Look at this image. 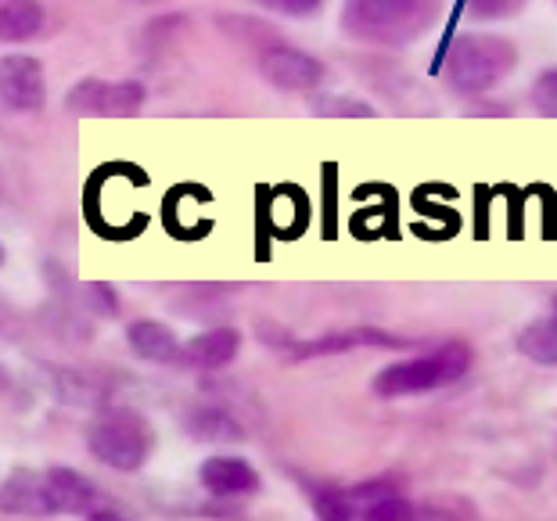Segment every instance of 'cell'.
<instances>
[{
  "instance_id": "cell-4",
  "label": "cell",
  "mask_w": 557,
  "mask_h": 521,
  "mask_svg": "<svg viewBox=\"0 0 557 521\" xmlns=\"http://www.w3.org/2000/svg\"><path fill=\"white\" fill-rule=\"evenodd\" d=\"M151 449H156V435L134 410H109L87 429V454L120 475H134L145 468Z\"/></svg>"
},
{
  "instance_id": "cell-5",
  "label": "cell",
  "mask_w": 557,
  "mask_h": 521,
  "mask_svg": "<svg viewBox=\"0 0 557 521\" xmlns=\"http://www.w3.org/2000/svg\"><path fill=\"white\" fill-rule=\"evenodd\" d=\"M47 493H51L54 514H79L90 521H123L126 511L115 500H109L98 485H94L76 468H47Z\"/></svg>"
},
{
  "instance_id": "cell-22",
  "label": "cell",
  "mask_w": 557,
  "mask_h": 521,
  "mask_svg": "<svg viewBox=\"0 0 557 521\" xmlns=\"http://www.w3.org/2000/svg\"><path fill=\"white\" fill-rule=\"evenodd\" d=\"M521 4V0H468V15L475 18H504Z\"/></svg>"
},
{
  "instance_id": "cell-8",
  "label": "cell",
  "mask_w": 557,
  "mask_h": 521,
  "mask_svg": "<svg viewBox=\"0 0 557 521\" xmlns=\"http://www.w3.org/2000/svg\"><path fill=\"white\" fill-rule=\"evenodd\" d=\"M259 73L274 90L284 94H310L320 90V83L327 79V65L320 58L299 51V47L274 44L259 54Z\"/></svg>"
},
{
  "instance_id": "cell-24",
  "label": "cell",
  "mask_w": 557,
  "mask_h": 521,
  "mask_svg": "<svg viewBox=\"0 0 557 521\" xmlns=\"http://www.w3.org/2000/svg\"><path fill=\"white\" fill-rule=\"evenodd\" d=\"M11 388H15V382H11V374H8V367L0 363V399L11 396Z\"/></svg>"
},
{
  "instance_id": "cell-13",
  "label": "cell",
  "mask_w": 557,
  "mask_h": 521,
  "mask_svg": "<svg viewBox=\"0 0 557 521\" xmlns=\"http://www.w3.org/2000/svg\"><path fill=\"white\" fill-rule=\"evenodd\" d=\"M357 346H388V349H399L403 342L385 335V331H371V327H360V331H338V335H324V338H313V342H302L295 346L292 357L295 360H310V357H335V352H349Z\"/></svg>"
},
{
  "instance_id": "cell-18",
  "label": "cell",
  "mask_w": 557,
  "mask_h": 521,
  "mask_svg": "<svg viewBox=\"0 0 557 521\" xmlns=\"http://www.w3.org/2000/svg\"><path fill=\"white\" fill-rule=\"evenodd\" d=\"M363 518L371 521H399V518H413V507L403 500L399 493H388V496H377V500L363 504Z\"/></svg>"
},
{
  "instance_id": "cell-9",
  "label": "cell",
  "mask_w": 557,
  "mask_h": 521,
  "mask_svg": "<svg viewBox=\"0 0 557 521\" xmlns=\"http://www.w3.org/2000/svg\"><path fill=\"white\" fill-rule=\"evenodd\" d=\"M198 482H201V489L209 496H216V500H242V496L259 493V485H263L259 471L248 464L245 457H231V454L201 460Z\"/></svg>"
},
{
  "instance_id": "cell-6",
  "label": "cell",
  "mask_w": 557,
  "mask_h": 521,
  "mask_svg": "<svg viewBox=\"0 0 557 521\" xmlns=\"http://www.w3.org/2000/svg\"><path fill=\"white\" fill-rule=\"evenodd\" d=\"M145 98L137 79H79L65 94V109L76 115H134Z\"/></svg>"
},
{
  "instance_id": "cell-3",
  "label": "cell",
  "mask_w": 557,
  "mask_h": 521,
  "mask_svg": "<svg viewBox=\"0 0 557 521\" xmlns=\"http://www.w3.org/2000/svg\"><path fill=\"white\" fill-rule=\"evenodd\" d=\"M468 371H471V349L465 342H443V346L432 352L382 367V371L374 374L371 388L377 399L424 396V393H438V388L460 382Z\"/></svg>"
},
{
  "instance_id": "cell-25",
  "label": "cell",
  "mask_w": 557,
  "mask_h": 521,
  "mask_svg": "<svg viewBox=\"0 0 557 521\" xmlns=\"http://www.w3.org/2000/svg\"><path fill=\"white\" fill-rule=\"evenodd\" d=\"M129 4H145L148 8V4H162V0H129Z\"/></svg>"
},
{
  "instance_id": "cell-26",
  "label": "cell",
  "mask_w": 557,
  "mask_h": 521,
  "mask_svg": "<svg viewBox=\"0 0 557 521\" xmlns=\"http://www.w3.org/2000/svg\"><path fill=\"white\" fill-rule=\"evenodd\" d=\"M0 266H4V245H0Z\"/></svg>"
},
{
  "instance_id": "cell-28",
  "label": "cell",
  "mask_w": 557,
  "mask_h": 521,
  "mask_svg": "<svg viewBox=\"0 0 557 521\" xmlns=\"http://www.w3.org/2000/svg\"><path fill=\"white\" fill-rule=\"evenodd\" d=\"M554 313H557V299H554Z\"/></svg>"
},
{
  "instance_id": "cell-19",
  "label": "cell",
  "mask_w": 557,
  "mask_h": 521,
  "mask_svg": "<svg viewBox=\"0 0 557 521\" xmlns=\"http://www.w3.org/2000/svg\"><path fill=\"white\" fill-rule=\"evenodd\" d=\"M529 98H532V109H536L540 115H554L557 120V65L536 76Z\"/></svg>"
},
{
  "instance_id": "cell-20",
  "label": "cell",
  "mask_w": 557,
  "mask_h": 521,
  "mask_svg": "<svg viewBox=\"0 0 557 521\" xmlns=\"http://www.w3.org/2000/svg\"><path fill=\"white\" fill-rule=\"evenodd\" d=\"M313 112L320 115H360V120H367V115H374V109L360 98H342V94H327V98H317L313 101Z\"/></svg>"
},
{
  "instance_id": "cell-29",
  "label": "cell",
  "mask_w": 557,
  "mask_h": 521,
  "mask_svg": "<svg viewBox=\"0 0 557 521\" xmlns=\"http://www.w3.org/2000/svg\"><path fill=\"white\" fill-rule=\"evenodd\" d=\"M554 4H557V0H554Z\"/></svg>"
},
{
  "instance_id": "cell-10",
  "label": "cell",
  "mask_w": 557,
  "mask_h": 521,
  "mask_svg": "<svg viewBox=\"0 0 557 521\" xmlns=\"http://www.w3.org/2000/svg\"><path fill=\"white\" fill-rule=\"evenodd\" d=\"M0 514L15 518H51V493H47V475L33 468H15L0 482Z\"/></svg>"
},
{
  "instance_id": "cell-17",
  "label": "cell",
  "mask_w": 557,
  "mask_h": 521,
  "mask_svg": "<svg viewBox=\"0 0 557 521\" xmlns=\"http://www.w3.org/2000/svg\"><path fill=\"white\" fill-rule=\"evenodd\" d=\"M310 504H313V514L324 518V521L357 518V500L349 496V489H335V485H313Z\"/></svg>"
},
{
  "instance_id": "cell-16",
  "label": "cell",
  "mask_w": 557,
  "mask_h": 521,
  "mask_svg": "<svg viewBox=\"0 0 557 521\" xmlns=\"http://www.w3.org/2000/svg\"><path fill=\"white\" fill-rule=\"evenodd\" d=\"M515 349L532 363L557 367V313L540 317V321L521 327L515 338Z\"/></svg>"
},
{
  "instance_id": "cell-12",
  "label": "cell",
  "mask_w": 557,
  "mask_h": 521,
  "mask_svg": "<svg viewBox=\"0 0 557 521\" xmlns=\"http://www.w3.org/2000/svg\"><path fill=\"white\" fill-rule=\"evenodd\" d=\"M126 346L140 363H181V338L162 321H134L126 327Z\"/></svg>"
},
{
  "instance_id": "cell-1",
  "label": "cell",
  "mask_w": 557,
  "mask_h": 521,
  "mask_svg": "<svg viewBox=\"0 0 557 521\" xmlns=\"http://www.w3.org/2000/svg\"><path fill=\"white\" fill-rule=\"evenodd\" d=\"M438 15L443 0H342V33L377 47H407L424 37Z\"/></svg>"
},
{
  "instance_id": "cell-2",
  "label": "cell",
  "mask_w": 557,
  "mask_h": 521,
  "mask_svg": "<svg viewBox=\"0 0 557 521\" xmlns=\"http://www.w3.org/2000/svg\"><path fill=\"white\" fill-rule=\"evenodd\" d=\"M518 69V47L500 33H460L443 62L449 90L479 98L496 90Z\"/></svg>"
},
{
  "instance_id": "cell-15",
  "label": "cell",
  "mask_w": 557,
  "mask_h": 521,
  "mask_svg": "<svg viewBox=\"0 0 557 521\" xmlns=\"http://www.w3.org/2000/svg\"><path fill=\"white\" fill-rule=\"evenodd\" d=\"M187 432H191L198 443H242L245 439L242 421L234 418L227 407H212V402L187 413Z\"/></svg>"
},
{
  "instance_id": "cell-27",
  "label": "cell",
  "mask_w": 557,
  "mask_h": 521,
  "mask_svg": "<svg viewBox=\"0 0 557 521\" xmlns=\"http://www.w3.org/2000/svg\"><path fill=\"white\" fill-rule=\"evenodd\" d=\"M0 317H8V310H4V306H0Z\"/></svg>"
},
{
  "instance_id": "cell-7",
  "label": "cell",
  "mask_w": 557,
  "mask_h": 521,
  "mask_svg": "<svg viewBox=\"0 0 557 521\" xmlns=\"http://www.w3.org/2000/svg\"><path fill=\"white\" fill-rule=\"evenodd\" d=\"M0 104L18 115H37L47 104V73L33 54L0 58Z\"/></svg>"
},
{
  "instance_id": "cell-14",
  "label": "cell",
  "mask_w": 557,
  "mask_h": 521,
  "mask_svg": "<svg viewBox=\"0 0 557 521\" xmlns=\"http://www.w3.org/2000/svg\"><path fill=\"white\" fill-rule=\"evenodd\" d=\"M44 22V0H0V44H26L40 37Z\"/></svg>"
},
{
  "instance_id": "cell-11",
  "label": "cell",
  "mask_w": 557,
  "mask_h": 521,
  "mask_svg": "<svg viewBox=\"0 0 557 521\" xmlns=\"http://www.w3.org/2000/svg\"><path fill=\"white\" fill-rule=\"evenodd\" d=\"M242 331L238 327H209L195 335L191 342L184 346L181 352V363H191V367H201V371H220V367H227L238 360L242 352Z\"/></svg>"
},
{
  "instance_id": "cell-23",
  "label": "cell",
  "mask_w": 557,
  "mask_h": 521,
  "mask_svg": "<svg viewBox=\"0 0 557 521\" xmlns=\"http://www.w3.org/2000/svg\"><path fill=\"white\" fill-rule=\"evenodd\" d=\"M90 302H94V310H98L101 317L120 313V299H115V291L109 288V284H90Z\"/></svg>"
},
{
  "instance_id": "cell-21",
  "label": "cell",
  "mask_w": 557,
  "mask_h": 521,
  "mask_svg": "<svg viewBox=\"0 0 557 521\" xmlns=\"http://www.w3.org/2000/svg\"><path fill=\"white\" fill-rule=\"evenodd\" d=\"M256 4L284 18H310L324 8V0H256Z\"/></svg>"
}]
</instances>
